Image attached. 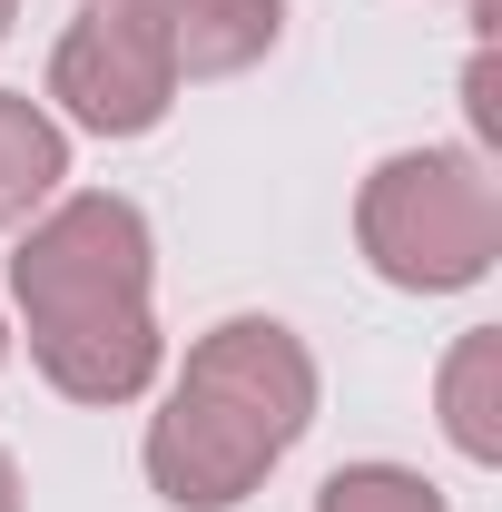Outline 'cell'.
Instances as JSON below:
<instances>
[{"label":"cell","mask_w":502,"mask_h":512,"mask_svg":"<svg viewBox=\"0 0 502 512\" xmlns=\"http://www.w3.org/2000/svg\"><path fill=\"white\" fill-rule=\"evenodd\" d=\"M315 512H453V503H443L424 473H404V463H345L315 493Z\"/></svg>","instance_id":"obj_8"},{"label":"cell","mask_w":502,"mask_h":512,"mask_svg":"<svg viewBox=\"0 0 502 512\" xmlns=\"http://www.w3.org/2000/svg\"><path fill=\"white\" fill-rule=\"evenodd\" d=\"M355 237H365L384 286L453 296V286H483L493 276L502 197L483 178V158H463V148H404V158H384L375 178H365Z\"/></svg>","instance_id":"obj_3"},{"label":"cell","mask_w":502,"mask_h":512,"mask_svg":"<svg viewBox=\"0 0 502 512\" xmlns=\"http://www.w3.org/2000/svg\"><path fill=\"white\" fill-rule=\"evenodd\" d=\"M10 10H20V0H0V40H10Z\"/></svg>","instance_id":"obj_10"},{"label":"cell","mask_w":502,"mask_h":512,"mask_svg":"<svg viewBox=\"0 0 502 512\" xmlns=\"http://www.w3.org/2000/svg\"><path fill=\"white\" fill-rule=\"evenodd\" d=\"M50 99H60L79 128H99V138H148V128L168 119V99H178L158 10H148V0L89 10L60 50H50Z\"/></svg>","instance_id":"obj_4"},{"label":"cell","mask_w":502,"mask_h":512,"mask_svg":"<svg viewBox=\"0 0 502 512\" xmlns=\"http://www.w3.org/2000/svg\"><path fill=\"white\" fill-rule=\"evenodd\" d=\"M30 355L69 404H128L158 375V325H148V217L128 197L89 188L30 227L10 256Z\"/></svg>","instance_id":"obj_1"},{"label":"cell","mask_w":502,"mask_h":512,"mask_svg":"<svg viewBox=\"0 0 502 512\" xmlns=\"http://www.w3.org/2000/svg\"><path fill=\"white\" fill-rule=\"evenodd\" d=\"M148 10H158V40H168L178 79H237L286 30V0H148Z\"/></svg>","instance_id":"obj_5"},{"label":"cell","mask_w":502,"mask_h":512,"mask_svg":"<svg viewBox=\"0 0 502 512\" xmlns=\"http://www.w3.org/2000/svg\"><path fill=\"white\" fill-rule=\"evenodd\" d=\"M443 434L473 463H502V335L493 325L443 355Z\"/></svg>","instance_id":"obj_6"},{"label":"cell","mask_w":502,"mask_h":512,"mask_svg":"<svg viewBox=\"0 0 502 512\" xmlns=\"http://www.w3.org/2000/svg\"><path fill=\"white\" fill-rule=\"evenodd\" d=\"M0 512H20V473H10V453H0Z\"/></svg>","instance_id":"obj_9"},{"label":"cell","mask_w":502,"mask_h":512,"mask_svg":"<svg viewBox=\"0 0 502 512\" xmlns=\"http://www.w3.org/2000/svg\"><path fill=\"white\" fill-rule=\"evenodd\" d=\"M315 424V365L276 316H227L188 345L168 414L148 424V483L178 512H237Z\"/></svg>","instance_id":"obj_2"},{"label":"cell","mask_w":502,"mask_h":512,"mask_svg":"<svg viewBox=\"0 0 502 512\" xmlns=\"http://www.w3.org/2000/svg\"><path fill=\"white\" fill-rule=\"evenodd\" d=\"M89 10H119V0H89Z\"/></svg>","instance_id":"obj_11"},{"label":"cell","mask_w":502,"mask_h":512,"mask_svg":"<svg viewBox=\"0 0 502 512\" xmlns=\"http://www.w3.org/2000/svg\"><path fill=\"white\" fill-rule=\"evenodd\" d=\"M69 178V138L60 119H40L20 89H0V227H20L40 197Z\"/></svg>","instance_id":"obj_7"}]
</instances>
